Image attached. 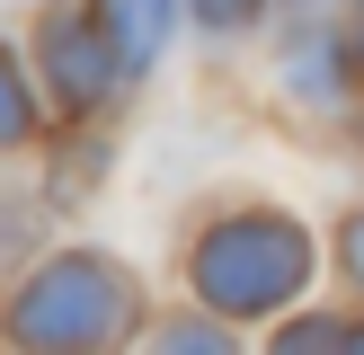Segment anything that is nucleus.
<instances>
[{
    "instance_id": "nucleus-3",
    "label": "nucleus",
    "mask_w": 364,
    "mask_h": 355,
    "mask_svg": "<svg viewBox=\"0 0 364 355\" xmlns=\"http://www.w3.org/2000/svg\"><path fill=\"white\" fill-rule=\"evenodd\" d=\"M45 71H53V98H63L71 116L107 106V98H116V80H134L124 53H116V36L98 27V9H89V18L53 9V18H45Z\"/></svg>"
},
{
    "instance_id": "nucleus-6",
    "label": "nucleus",
    "mask_w": 364,
    "mask_h": 355,
    "mask_svg": "<svg viewBox=\"0 0 364 355\" xmlns=\"http://www.w3.org/2000/svg\"><path fill=\"white\" fill-rule=\"evenodd\" d=\"M364 329H347V320H294V329H276V346H355Z\"/></svg>"
},
{
    "instance_id": "nucleus-9",
    "label": "nucleus",
    "mask_w": 364,
    "mask_h": 355,
    "mask_svg": "<svg viewBox=\"0 0 364 355\" xmlns=\"http://www.w3.org/2000/svg\"><path fill=\"white\" fill-rule=\"evenodd\" d=\"M338 258H347V275H355V293H364V204H355V222L338 231Z\"/></svg>"
},
{
    "instance_id": "nucleus-8",
    "label": "nucleus",
    "mask_w": 364,
    "mask_h": 355,
    "mask_svg": "<svg viewBox=\"0 0 364 355\" xmlns=\"http://www.w3.org/2000/svg\"><path fill=\"white\" fill-rule=\"evenodd\" d=\"M160 346H178V355H187V346H223V329H205V320H169Z\"/></svg>"
},
{
    "instance_id": "nucleus-1",
    "label": "nucleus",
    "mask_w": 364,
    "mask_h": 355,
    "mask_svg": "<svg viewBox=\"0 0 364 355\" xmlns=\"http://www.w3.org/2000/svg\"><path fill=\"white\" fill-rule=\"evenodd\" d=\"M187 275L213 320H276L311 284V231L294 213H223L196 231Z\"/></svg>"
},
{
    "instance_id": "nucleus-5",
    "label": "nucleus",
    "mask_w": 364,
    "mask_h": 355,
    "mask_svg": "<svg viewBox=\"0 0 364 355\" xmlns=\"http://www.w3.org/2000/svg\"><path fill=\"white\" fill-rule=\"evenodd\" d=\"M0 80H9V142H36V80H27V53H0Z\"/></svg>"
},
{
    "instance_id": "nucleus-11",
    "label": "nucleus",
    "mask_w": 364,
    "mask_h": 355,
    "mask_svg": "<svg viewBox=\"0 0 364 355\" xmlns=\"http://www.w3.org/2000/svg\"><path fill=\"white\" fill-rule=\"evenodd\" d=\"M355 329H364V320H355ZM355 346H364V337H355Z\"/></svg>"
},
{
    "instance_id": "nucleus-10",
    "label": "nucleus",
    "mask_w": 364,
    "mask_h": 355,
    "mask_svg": "<svg viewBox=\"0 0 364 355\" xmlns=\"http://www.w3.org/2000/svg\"><path fill=\"white\" fill-rule=\"evenodd\" d=\"M355 71H364V18H355Z\"/></svg>"
},
{
    "instance_id": "nucleus-4",
    "label": "nucleus",
    "mask_w": 364,
    "mask_h": 355,
    "mask_svg": "<svg viewBox=\"0 0 364 355\" xmlns=\"http://www.w3.org/2000/svg\"><path fill=\"white\" fill-rule=\"evenodd\" d=\"M98 27L116 36L124 71H151L169 53V27H178V0H98Z\"/></svg>"
},
{
    "instance_id": "nucleus-7",
    "label": "nucleus",
    "mask_w": 364,
    "mask_h": 355,
    "mask_svg": "<svg viewBox=\"0 0 364 355\" xmlns=\"http://www.w3.org/2000/svg\"><path fill=\"white\" fill-rule=\"evenodd\" d=\"M267 0H196V18H205L213 36H231V27H249V18H258Z\"/></svg>"
},
{
    "instance_id": "nucleus-2",
    "label": "nucleus",
    "mask_w": 364,
    "mask_h": 355,
    "mask_svg": "<svg viewBox=\"0 0 364 355\" xmlns=\"http://www.w3.org/2000/svg\"><path fill=\"white\" fill-rule=\"evenodd\" d=\"M142 293L116 258L98 248H71V258H45L9 302V337L18 346H116L134 329Z\"/></svg>"
}]
</instances>
